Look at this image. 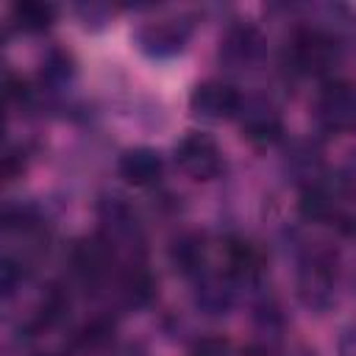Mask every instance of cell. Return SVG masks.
I'll list each match as a JSON object with an SVG mask.
<instances>
[{
    "label": "cell",
    "instance_id": "6da1fadb",
    "mask_svg": "<svg viewBox=\"0 0 356 356\" xmlns=\"http://www.w3.org/2000/svg\"><path fill=\"white\" fill-rule=\"evenodd\" d=\"M298 298L306 309L323 314L337 298V267L328 250H306L298 264Z\"/></svg>",
    "mask_w": 356,
    "mask_h": 356
},
{
    "label": "cell",
    "instance_id": "7a4b0ae2",
    "mask_svg": "<svg viewBox=\"0 0 356 356\" xmlns=\"http://www.w3.org/2000/svg\"><path fill=\"white\" fill-rule=\"evenodd\" d=\"M289 56L298 72L306 75H325L337 67L339 61V42L334 39V33L323 31V28H298L289 44Z\"/></svg>",
    "mask_w": 356,
    "mask_h": 356
},
{
    "label": "cell",
    "instance_id": "3957f363",
    "mask_svg": "<svg viewBox=\"0 0 356 356\" xmlns=\"http://www.w3.org/2000/svg\"><path fill=\"white\" fill-rule=\"evenodd\" d=\"M317 122L331 134H356V81H325L317 95Z\"/></svg>",
    "mask_w": 356,
    "mask_h": 356
},
{
    "label": "cell",
    "instance_id": "277c9868",
    "mask_svg": "<svg viewBox=\"0 0 356 356\" xmlns=\"http://www.w3.org/2000/svg\"><path fill=\"white\" fill-rule=\"evenodd\" d=\"M175 161H178V167L189 178H195V181H211L222 170V150H220V145L209 134L189 131L175 145Z\"/></svg>",
    "mask_w": 356,
    "mask_h": 356
},
{
    "label": "cell",
    "instance_id": "5b68a950",
    "mask_svg": "<svg viewBox=\"0 0 356 356\" xmlns=\"http://www.w3.org/2000/svg\"><path fill=\"white\" fill-rule=\"evenodd\" d=\"M242 95L225 81H203L189 92V111L203 120H236Z\"/></svg>",
    "mask_w": 356,
    "mask_h": 356
},
{
    "label": "cell",
    "instance_id": "8992f818",
    "mask_svg": "<svg viewBox=\"0 0 356 356\" xmlns=\"http://www.w3.org/2000/svg\"><path fill=\"white\" fill-rule=\"evenodd\" d=\"M236 122L242 128V136L256 145H270L281 136V114L278 108L264 97H242Z\"/></svg>",
    "mask_w": 356,
    "mask_h": 356
},
{
    "label": "cell",
    "instance_id": "52a82bcc",
    "mask_svg": "<svg viewBox=\"0 0 356 356\" xmlns=\"http://www.w3.org/2000/svg\"><path fill=\"white\" fill-rule=\"evenodd\" d=\"M264 56V36L256 25L239 22L225 31L220 42V58L234 70H250Z\"/></svg>",
    "mask_w": 356,
    "mask_h": 356
},
{
    "label": "cell",
    "instance_id": "ba28073f",
    "mask_svg": "<svg viewBox=\"0 0 356 356\" xmlns=\"http://www.w3.org/2000/svg\"><path fill=\"white\" fill-rule=\"evenodd\" d=\"M186 25L175 19H159V22H145L136 31V47L150 56V58H170L178 56L186 44Z\"/></svg>",
    "mask_w": 356,
    "mask_h": 356
},
{
    "label": "cell",
    "instance_id": "9c48e42d",
    "mask_svg": "<svg viewBox=\"0 0 356 356\" xmlns=\"http://www.w3.org/2000/svg\"><path fill=\"white\" fill-rule=\"evenodd\" d=\"M72 264L86 281H100L114 264V245L103 234L81 239L72 250Z\"/></svg>",
    "mask_w": 356,
    "mask_h": 356
},
{
    "label": "cell",
    "instance_id": "30bf717a",
    "mask_svg": "<svg viewBox=\"0 0 356 356\" xmlns=\"http://www.w3.org/2000/svg\"><path fill=\"white\" fill-rule=\"evenodd\" d=\"M100 220L106 225L103 236L111 245H117V242H139V236H142L139 220H136L134 209L122 197H103L100 200Z\"/></svg>",
    "mask_w": 356,
    "mask_h": 356
},
{
    "label": "cell",
    "instance_id": "8fae6325",
    "mask_svg": "<svg viewBox=\"0 0 356 356\" xmlns=\"http://www.w3.org/2000/svg\"><path fill=\"white\" fill-rule=\"evenodd\" d=\"M164 172V161L153 147H131L120 156V175L134 186H153Z\"/></svg>",
    "mask_w": 356,
    "mask_h": 356
},
{
    "label": "cell",
    "instance_id": "7c38bea8",
    "mask_svg": "<svg viewBox=\"0 0 356 356\" xmlns=\"http://www.w3.org/2000/svg\"><path fill=\"white\" fill-rule=\"evenodd\" d=\"M298 209L309 222H331L334 220L337 225H342V214H339L337 197H334V192L328 189V184L323 178L300 189Z\"/></svg>",
    "mask_w": 356,
    "mask_h": 356
},
{
    "label": "cell",
    "instance_id": "4fadbf2b",
    "mask_svg": "<svg viewBox=\"0 0 356 356\" xmlns=\"http://www.w3.org/2000/svg\"><path fill=\"white\" fill-rule=\"evenodd\" d=\"M11 19L17 22L19 31L39 33V31L53 25L56 6L53 3H42V0H19V3L11 6Z\"/></svg>",
    "mask_w": 356,
    "mask_h": 356
},
{
    "label": "cell",
    "instance_id": "5bb4252c",
    "mask_svg": "<svg viewBox=\"0 0 356 356\" xmlns=\"http://www.w3.org/2000/svg\"><path fill=\"white\" fill-rule=\"evenodd\" d=\"M172 261L178 264L181 273L186 275H200L203 264H206V242L197 234H186L181 239H175L172 245Z\"/></svg>",
    "mask_w": 356,
    "mask_h": 356
},
{
    "label": "cell",
    "instance_id": "9a60e30c",
    "mask_svg": "<svg viewBox=\"0 0 356 356\" xmlns=\"http://www.w3.org/2000/svg\"><path fill=\"white\" fill-rule=\"evenodd\" d=\"M42 78H47V83H56V86L67 83V81L72 78V61H70L64 53L56 50V53L44 61V72H42Z\"/></svg>",
    "mask_w": 356,
    "mask_h": 356
},
{
    "label": "cell",
    "instance_id": "2e32d148",
    "mask_svg": "<svg viewBox=\"0 0 356 356\" xmlns=\"http://www.w3.org/2000/svg\"><path fill=\"white\" fill-rule=\"evenodd\" d=\"M189 356H234V348L225 337H203L192 345Z\"/></svg>",
    "mask_w": 356,
    "mask_h": 356
},
{
    "label": "cell",
    "instance_id": "e0dca14e",
    "mask_svg": "<svg viewBox=\"0 0 356 356\" xmlns=\"http://www.w3.org/2000/svg\"><path fill=\"white\" fill-rule=\"evenodd\" d=\"M339 189L350 197H356V150H350L339 167Z\"/></svg>",
    "mask_w": 356,
    "mask_h": 356
},
{
    "label": "cell",
    "instance_id": "ac0fdd59",
    "mask_svg": "<svg viewBox=\"0 0 356 356\" xmlns=\"http://www.w3.org/2000/svg\"><path fill=\"white\" fill-rule=\"evenodd\" d=\"M6 86H8V100H11V103H25V100L31 97V89H28V83H25L22 78L8 75V78H6Z\"/></svg>",
    "mask_w": 356,
    "mask_h": 356
},
{
    "label": "cell",
    "instance_id": "d6986e66",
    "mask_svg": "<svg viewBox=\"0 0 356 356\" xmlns=\"http://www.w3.org/2000/svg\"><path fill=\"white\" fill-rule=\"evenodd\" d=\"M339 356H356V320L348 323L339 334Z\"/></svg>",
    "mask_w": 356,
    "mask_h": 356
},
{
    "label": "cell",
    "instance_id": "ffe728a7",
    "mask_svg": "<svg viewBox=\"0 0 356 356\" xmlns=\"http://www.w3.org/2000/svg\"><path fill=\"white\" fill-rule=\"evenodd\" d=\"M47 356H56V353H47Z\"/></svg>",
    "mask_w": 356,
    "mask_h": 356
}]
</instances>
